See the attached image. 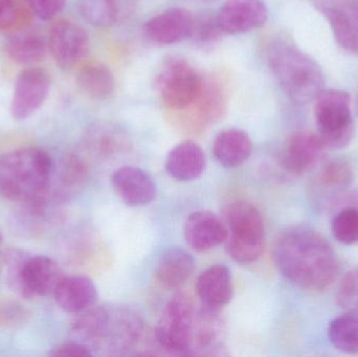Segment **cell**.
Returning a JSON list of instances; mask_svg holds the SVG:
<instances>
[{"instance_id":"1","label":"cell","mask_w":358,"mask_h":357,"mask_svg":"<svg viewBox=\"0 0 358 357\" xmlns=\"http://www.w3.org/2000/svg\"><path fill=\"white\" fill-rule=\"evenodd\" d=\"M273 261L289 282L315 293L328 289L340 272L338 255L329 241L306 226L289 228L279 237Z\"/></svg>"},{"instance_id":"2","label":"cell","mask_w":358,"mask_h":357,"mask_svg":"<svg viewBox=\"0 0 358 357\" xmlns=\"http://www.w3.org/2000/svg\"><path fill=\"white\" fill-rule=\"evenodd\" d=\"M52 169V159L42 149L27 147L0 154V197L27 205L45 198Z\"/></svg>"},{"instance_id":"3","label":"cell","mask_w":358,"mask_h":357,"mask_svg":"<svg viewBox=\"0 0 358 357\" xmlns=\"http://www.w3.org/2000/svg\"><path fill=\"white\" fill-rule=\"evenodd\" d=\"M267 62L283 92L294 103L307 104L324 89L325 75L319 63L290 42H273L267 52Z\"/></svg>"},{"instance_id":"4","label":"cell","mask_w":358,"mask_h":357,"mask_svg":"<svg viewBox=\"0 0 358 357\" xmlns=\"http://www.w3.org/2000/svg\"><path fill=\"white\" fill-rule=\"evenodd\" d=\"M225 247L229 257L241 264L257 261L264 252L265 226L262 215L252 203L235 201L225 207Z\"/></svg>"},{"instance_id":"5","label":"cell","mask_w":358,"mask_h":357,"mask_svg":"<svg viewBox=\"0 0 358 357\" xmlns=\"http://www.w3.org/2000/svg\"><path fill=\"white\" fill-rule=\"evenodd\" d=\"M6 272L10 289L25 299L52 295L64 277L54 260L19 249L6 256Z\"/></svg>"},{"instance_id":"6","label":"cell","mask_w":358,"mask_h":357,"mask_svg":"<svg viewBox=\"0 0 358 357\" xmlns=\"http://www.w3.org/2000/svg\"><path fill=\"white\" fill-rule=\"evenodd\" d=\"M317 136L327 149L346 148L352 142L355 124L351 109V96L341 89L322 90L315 99Z\"/></svg>"},{"instance_id":"7","label":"cell","mask_w":358,"mask_h":357,"mask_svg":"<svg viewBox=\"0 0 358 357\" xmlns=\"http://www.w3.org/2000/svg\"><path fill=\"white\" fill-rule=\"evenodd\" d=\"M204 77L185 59L170 57L157 78V87L164 104L171 110L189 108L199 96Z\"/></svg>"},{"instance_id":"8","label":"cell","mask_w":358,"mask_h":357,"mask_svg":"<svg viewBox=\"0 0 358 357\" xmlns=\"http://www.w3.org/2000/svg\"><path fill=\"white\" fill-rule=\"evenodd\" d=\"M195 316L191 298L185 293L174 296L166 305L155 329L159 346L176 356L192 354Z\"/></svg>"},{"instance_id":"9","label":"cell","mask_w":358,"mask_h":357,"mask_svg":"<svg viewBox=\"0 0 358 357\" xmlns=\"http://www.w3.org/2000/svg\"><path fill=\"white\" fill-rule=\"evenodd\" d=\"M355 180L352 166L345 159H332L322 166L309 184V198L320 210H331L343 203Z\"/></svg>"},{"instance_id":"10","label":"cell","mask_w":358,"mask_h":357,"mask_svg":"<svg viewBox=\"0 0 358 357\" xmlns=\"http://www.w3.org/2000/svg\"><path fill=\"white\" fill-rule=\"evenodd\" d=\"M48 50L57 65L71 69L79 65L90 52L87 31L71 20H59L52 25L48 40Z\"/></svg>"},{"instance_id":"11","label":"cell","mask_w":358,"mask_h":357,"mask_svg":"<svg viewBox=\"0 0 358 357\" xmlns=\"http://www.w3.org/2000/svg\"><path fill=\"white\" fill-rule=\"evenodd\" d=\"M50 87L48 71L40 67L23 69L17 78L10 103V115L16 121H24L45 102Z\"/></svg>"},{"instance_id":"12","label":"cell","mask_w":358,"mask_h":357,"mask_svg":"<svg viewBox=\"0 0 358 357\" xmlns=\"http://www.w3.org/2000/svg\"><path fill=\"white\" fill-rule=\"evenodd\" d=\"M315 3L329 23L336 43L358 56V0H315Z\"/></svg>"},{"instance_id":"13","label":"cell","mask_w":358,"mask_h":357,"mask_svg":"<svg viewBox=\"0 0 358 357\" xmlns=\"http://www.w3.org/2000/svg\"><path fill=\"white\" fill-rule=\"evenodd\" d=\"M216 17L222 33H248L266 23L268 8L263 0H227Z\"/></svg>"},{"instance_id":"14","label":"cell","mask_w":358,"mask_h":357,"mask_svg":"<svg viewBox=\"0 0 358 357\" xmlns=\"http://www.w3.org/2000/svg\"><path fill=\"white\" fill-rule=\"evenodd\" d=\"M326 150L327 148L317 133L296 132L288 138L284 147L282 166L292 175H302L323 161Z\"/></svg>"},{"instance_id":"15","label":"cell","mask_w":358,"mask_h":357,"mask_svg":"<svg viewBox=\"0 0 358 357\" xmlns=\"http://www.w3.org/2000/svg\"><path fill=\"white\" fill-rule=\"evenodd\" d=\"M194 20L195 16L185 8H169L147 21L144 34L153 43L170 45L191 37Z\"/></svg>"},{"instance_id":"16","label":"cell","mask_w":358,"mask_h":357,"mask_svg":"<svg viewBox=\"0 0 358 357\" xmlns=\"http://www.w3.org/2000/svg\"><path fill=\"white\" fill-rule=\"evenodd\" d=\"M111 182L117 196L129 207H144L157 197L155 180L140 168H119L113 173Z\"/></svg>"},{"instance_id":"17","label":"cell","mask_w":358,"mask_h":357,"mask_svg":"<svg viewBox=\"0 0 358 357\" xmlns=\"http://www.w3.org/2000/svg\"><path fill=\"white\" fill-rule=\"evenodd\" d=\"M185 241L196 252H208L225 242L227 226L216 214L197 211L185 220L183 228Z\"/></svg>"},{"instance_id":"18","label":"cell","mask_w":358,"mask_h":357,"mask_svg":"<svg viewBox=\"0 0 358 357\" xmlns=\"http://www.w3.org/2000/svg\"><path fill=\"white\" fill-rule=\"evenodd\" d=\"M52 296L61 309L69 314H82L94 307L98 291L87 277H63Z\"/></svg>"},{"instance_id":"19","label":"cell","mask_w":358,"mask_h":357,"mask_svg":"<svg viewBox=\"0 0 358 357\" xmlns=\"http://www.w3.org/2000/svg\"><path fill=\"white\" fill-rule=\"evenodd\" d=\"M196 289L202 306L220 310L233 298L231 272L227 266L220 264L210 266L200 275Z\"/></svg>"},{"instance_id":"20","label":"cell","mask_w":358,"mask_h":357,"mask_svg":"<svg viewBox=\"0 0 358 357\" xmlns=\"http://www.w3.org/2000/svg\"><path fill=\"white\" fill-rule=\"evenodd\" d=\"M227 92L222 84L214 78L204 77L203 86L195 102L179 112L189 113L197 127L220 119L227 110Z\"/></svg>"},{"instance_id":"21","label":"cell","mask_w":358,"mask_h":357,"mask_svg":"<svg viewBox=\"0 0 358 357\" xmlns=\"http://www.w3.org/2000/svg\"><path fill=\"white\" fill-rule=\"evenodd\" d=\"M206 168V155L197 143L185 140L176 145L166 159L168 174L178 182L197 180Z\"/></svg>"},{"instance_id":"22","label":"cell","mask_w":358,"mask_h":357,"mask_svg":"<svg viewBox=\"0 0 358 357\" xmlns=\"http://www.w3.org/2000/svg\"><path fill=\"white\" fill-rule=\"evenodd\" d=\"M252 152V142L244 130L238 128L223 130L215 138L213 153L225 168H237L245 163Z\"/></svg>"},{"instance_id":"23","label":"cell","mask_w":358,"mask_h":357,"mask_svg":"<svg viewBox=\"0 0 358 357\" xmlns=\"http://www.w3.org/2000/svg\"><path fill=\"white\" fill-rule=\"evenodd\" d=\"M195 270V260L185 249L172 247L162 255L157 264V276L168 289H178L185 284Z\"/></svg>"},{"instance_id":"24","label":"cell","mask_w":358,"mask_h":357,"mask_svg":"<svg viewBox=\"0 0 358 357\" xmlns=\"http://www.w3.org/2000/svg\"><path fill=\"white\" fill-rule=\"evenodd\" d=\"M6 50L15 62L31 65L45 59L48 44L40 34L35 31H17L6 39Z\"/></svg>"},{"instance_id":"25","label":"cell","mask_w":358,"mask_h":357,"mask_svg":"<svg viewBox=\"0 0 358 357\" xmlns=\"http://www.w3.org/2000/svg\"><path fill=\"white\" fill-rule=\"evenodd\" d=\"M76 82L81 92L94 100H106L115 92V82L113 71L101 62L83 65L78 71Z\"/></svg>"},{"instance_id":"26","label":"cell","mask_w":358,"mask_h":357,"mask_svg":"<svg viewBox=\"0 0 358 357\" xmlns=\"http://www.w3.org/2000/svg\"><path fill=\"white\" fill-rule=\"evenodd\" d=\"M330 343L347 354H358V314L346 312L330 323L328 328Z\"/></svg>"},{"instance_id":"27","label":"cell","mask_w":358,"mask_h":357,"mask_svg":"<svg viewBox=\"0 0 358 357\" xmlns=\"http://www.w3.org/2000/svg\"><path fill=\"white\" fill-rule=\"evenodd\" d=\"M80 14L94 27H110L117 20L115 0H77Z\"/></svg>"},{"instance_id":"28","label":"cell","mask_w":358,"mask_h":357,"mask_svg":"<svg viewBox=\"0 0 358 357\" xmlns=\"http://www.w3.org/2000/svg\"><path fill=\"white\" fill-rule=\"evenodd\" d=\"M331 231L334 238L342 245H358V207L341 209L332 219Z\"/></svg>"},{"instance_id":"29","label":"cell","mask_w":358,"mask_h":357,"mask_svg":"<svg viewBox=\"0 0 358 357\" xmlns=\"http://www.w3.org/2000/svg\"><path fill=\"white\" fill-rule=\"evenodd\" d=\"M336 301L346 312L358 314V268L349 270L343 277L336 293Z\"/></svg>"},{"instance_id":"30","label":"cell","mask_w":358,"mask_h":357,"mask_svg":"<svg viewBox=\"0 0 358 357\" xmlns=\"http://www.w3.org/2000/svg\"><path fill=\"white\" fill-rule=\"evenodd\" d=\"M221 33L222 31L219 27L216 15L212 16V15L204 14L195 17L191 35L194 41L202 45H210L218 41Z\"/></svg>"},{"instance_id":"31","label":"cell","mask_w":358,"mask_h":357,"mask_svg":"<svg viewBox=\"0 0 358 357\" xmlns=\"http://www.w3.org/2000/svg\"><path fill=\"white\" fill-rule=\"evenodd\" d=\"M22 17V8L16 0H0V29H13Z\"/></svg>"},{"instance_id":"32","label":"cell","mask_w":358,"mask_h":357,"mask_svg":"<svg viewBox=\"0 0 358 357\" xmlns=\"http://www.w3.org/2000/svg\"><path fill=\"white\" fill-rule=\"evenodd\" d=\"M38 18L48 20L54 18L64 8L66 0H25Z\"/></svg>"},{"instance_id":"33","label":"cell","mask_w":358,"mask_h":357,"mask_svg":"<svg viewBox=\"0 0 358 357\" xmlns=\"http://www.w3.org/2000/svg\"><path fill=\"white\" fill-rule=\"evenodd\" d=\"M55 357H90L94 356L92 350L76 341L61 344L50 351Z\"/></svg>"},{"instance_id":"34","label":"cell","mask_w":358,"mask_h":357,"mask_svg":"<svg viewBox=\"0 0 358 357\" xmlns=\"http://www.w3.org/2000/svg\"><path fill=\"white\" fill-rule=\"evenodd\" d=\"M355 111H357V115H358V94H357V100H355Z\"/></svg>"},{"instance_id":"35","label":"cell","mask_w":358,"mask_h":357,"mask_svg":"<svg viewBox=\"0 0 358 357\" xmlns=\"http://www.w3.org/2000/svg\"><path fill=\"white\" fill-rule=\"evenodd\" d=\"M1 240H2V236H1V233H0V243H1Z\"/></svg>"}]
</instances>
